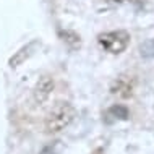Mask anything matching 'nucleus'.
<instances>
[{
	"label": "nucleus",
	"mask_w": 154,
	"mask_h": 154,
	"mask_svg": "<svg viewBox=\"0 0 154 154\" xmlns=\"http://www.w3.org/2000/svg\"><path fill=\"white\" fill-rule=\"evenodd\" d=\"M36 45H37V42L34 41V42H31V44H28V45H24V47H21L18 52H15V55L10 59V62H8V63H10V66H13V68H15V66L21 65L26 59H29Z\"/></svg>",
	"instance_id": "obj_6"
},
{
	"label": "nucleus",
	"mask_w": 154,
	"mask_h": 154,
	"mask_svg": "<svg viewBox=\"0 0 154 154\" xmlns=\"http://www.w3.org/2000/svg\"><path fill=\"white\" fill-rule=\"evenodd\" d=\"M54 91V80L51 76H41L36 83V88L32 91V99L36 104H44Z\"/></svg>",
	"instance_id": "obj_3"
},
{
	"label": "nucleus",
	"mask_w": 154,
	"mask_h": 154,
	"mask_svg": "<svg viewBox=\"0 0 154 154\" xmlns=\"http://www.w3.org/2000/svg\"><path fill=\"white\" fill-rule=\"evenodd\" d=\"M97 42L110 54H122L130 44V34L127 31H110L97 36Z\"/></svg>",
	"instance_id": "obj_2"
},
{
	"label": "nucleus",
	"mask_w": 154,
	"mask_h": 154,
	"mask_svg": "<svg viewBox=\"0 0 154 154\" xmlns=\"http://www.w3.org/2000/svg\"><path fill=\"white\" fill-rule=\"evenodd\" d=\"M59 36L62 37V41L68 45L70 49H80L81 47V39L76 32L73 31H59Z\"/></svg>",
	"instance_id": "obj_7"
},
{
	"label": "nucleus",
	"mask_w": 154,
	"mask_h": 154,
	"mask_svg": "<svg viewBox=\"0 0 154 154\" xmlns=\"http://www.w3.org/2000/svg\"><path fill=\"white\" fill-rule=\"evenodd\" d=\"M76 117V109L70 102H57L52 110L45 117V131L47 133H59L65 127H68Z\"/></svg>",
	"instance_id": "obj_1"
},
{
	"label": "nucleus",
	"mask_w": 154,
	"mask_h": 154,
	"mask_svg": "<svg viewBox=\"0 0 154 154\" xmlns=\"http://www.w3.org/2000/svg\"><path fill=\"white\" fill-rule=\"evenodd\" d=\"M112 94H117L120 97H130L133 94V81L128 76H120L114 81L110 88Z\"/></svg>",
	"instance_id": "obj_4"
},
{
	"label": "nucleus",
	"mask_w": 154,
	"mask_h": 154,
	"mask_svg": "<svg viewBox=\"0 0 154 154\" xmlns=\"http://www.w3.org/2000/svg\"><path fill=\"white\" fill-rule=\"evenodd\" d=\"M140 54L144 59H154V37L140 44Z\"/></svg>",
	"instance_id": "obj_8"
},
{
	"label": "nucleus",
	"mask_w": 154,
	"mask_h": 154,
	"mask_svg": "<svg viewBox=\"0 0 154 154\" xmlns=\"http://www.w3.org/2000/svg\"><path fill=\"white\" fill-rule=\"evenodd\" d=\"M109 2H114V3H140L141 0H109Z\"/></svg>",
	"instance_id": "obj_9"
},
{
	"label": "nucleus",
	"mask_w": 154,
	"mask_h": 154,
	"mask_svg": "<svg viewBox=\"0 0 154 154\" xmlns=\"http://www.w3.org/2000/svg\"><path fill=\"white\" fill-rule=\"evenodd\" d=\"M128 115H130V112L125 106L122 104H115V106H112L110 109L106 110V114H104V122L106 123H114L117 122V120H127Z\"/></svg>",
	"instance_id": "obj_5"
}]
</instances>
